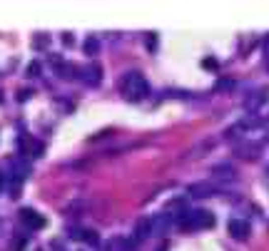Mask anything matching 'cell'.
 I'll list each match as a JSON object with an SVG mask.
<instances>
[{
    "mask_svg": "<svg viewBox=\"0 0 269 251\" xmlns=\"http://www.w3.org/2000/svg\"><path fill=\"white\" fill-rule=\"evenodd\" d=\"M120 92H122L125 100H130V102H140V100H145L147 92H149V82L145 80L142 72L132 70V72H127V75L120 80Z\"/></svg>",
    "mask_w": 269,
    "mask_h": 251,
    "instance_id": "1",
    "label": "cell"
},
{
    "mask_svg": "<svg viewBox=\"0 0 269 251\" xmlns=\"http://www.w3.org/2000/svg\"><path fill=\"white\" fill-rule=\"evenodd\" d=\"M179 222L187 226V229H209L214 226V217L209 212H205V209H192V212H187L184 209V214L179 217Z\"/></svg>",
    "mask_w": 269,
    "mask_h": 251,
    "instance_id": "2",
    "label": "cell"
},
{
    "mask_svg": "<svg viewBox=\"0 0 269 251\" xmlns=\"http://www.w3.org/2000/svg\"><path fill=\"white\" fill-rule=\"evenodd\" d=\"M50 62L55 65V75H58L60 80H72V77H75V65H72V62H65V60L58 57V55H53Z\"/></svg>",
    "mask_w": 269,
    "mask_h": 251,
    "instance_id": "3",
    "label": "cell"
},
{
    "mask_svg": "<svg viewBox=\"0 0 269 251\" xmlns=\"http://www.w3.org/2000/svg\"><path fill=\"white\" fill-rule=\"evenodd\" d=\"M20 219H23V224L30 226V229H43V226H45V219L37 214L35 209H23V212H20Z\"/></svg>",
    "mask_w": 269,
    "mask_h": 251,
    "instance_id": "4",
    "label": "cell"
},
{
    "mask_svg": "<svg viewBox=\"0 0 269 251\" xmlns=\"http://www.w3.org/2000/svg\"><path fill=\"white\" fill-rule=\"evenodd\" d=\"M100 80H102V67H100L97 62L83 70V82H85V85H90V87H97V85H100Z\"/></svg>",
    "mask_w": 269,
    "mask_h": 251,
    "instance_id": "5",
    "label": "cell"
},
{
    "mask_svg": "<svg viewBox=\"0 0 269 251\" xmlns=\"http://www.w3.org/2000/svg\"><path fill=\"white\" fill-rule=\"evenodd\" d=\"M229 234L237 241H244V239H249V224L242 222V219H232L229 222Z\"/></svg>",
    "mask_w": 269,
    "mask_h": 251,
    "instance_id": "6",
    "label": "cell"
},
{
    "mask_svg": "<svg viewBox=\"0 0 269 251\" xmlns=\"http://www.w3.org/2000/svg\"><path fill=\"white\" fill-rule=\"evenodd\" d=\"M70 236H72V239H80V241H85V244H90V246H97V244H100V236H97L92 229H85V231H83V229H75Z\"/></svg>",
    "mask_w": 269,
    "mask_h": 251,
    "instance_id": "7",
    "label": "cell"
},
{
    "mask_svg": "<svg viewBox=\"0 0 269 251\" xmlns=\"http://www.w3.org/2000/svg\"><path fill=\"white\" fill-rule=\"evenodd\" d=\"M214 177H217V179H224V182H235V179H237L235 169H232L229 164H219V167H214Z\"/></svg>",
    "mask_w": 269,
    "mask_h": 251,
    "instance_id": "8",
    "label": "cell"
},
{
    "mask_svg": "<svg viewBox=\"0 0 269 251\" xmlns=\"http://www.w3.org/2000/svg\"><path fill=\"white\" fill-rule=\"evenodd\" d=\"M267 100V90H254V95H249L247 97V110H259V105Z\"/></svg>",
    "mask_w": 269,
    "mask_h": 251,
    "instance_id": "9",
    "label": "cell"
},
{
    "mask_svg": "<svg viewBox=\"0 0 269 251\" xmlns=\"http://www.w3.org/2000/svg\"><path fill=\"white\" fill-rule=\"evenodd\" d=\"M152 234V222L149 219H140L135 226V239H147Z\"/></svg>",
    "mask_w": 269,
    "mask_h": 251,
    "instance_id": "10",
    "label": "cell"
},
{
    "mask_svg": "<svg viewBox=\"0 0 269 251\" xmlns=\"http://www.w3.org/2000/svg\"><path fill=\"white\" fill-rule=\"evenodd\" d=\"M83 50H85L88 55H97V53H100V40H97V37H85Z\"/></svg>",
    "mask_w": 269,
    "mask_h": 251,
    "instance_id": "11",
    "label": "cell"
},
{
    "mask_svg": "<svg viewBox=\"0 0 269 251\" xmlns=\"http://www.w3.org/2000/svg\"><path fill=\"white\" fill-rule=\"evenodd\" d=\"M48 45H50V35L37 32V35L32 37V48H35V50H43V48H48Z\"/></svg>",
    "mask_w": 269,
    "mask_h": 251,
    "instance_id": "12",
    "label": "cell"
},
{
    "mask_svg": "<svg viewBox=\"0 0 269 251\" xmlns=\"http://www.w3.org/2000/svg\"><path fill=\"white\" fill-rule=\"evenodd\" d=\"M40 70H43V65H40V62H37V60H32V62L28 65V70H25V75H28V77H37V75H40Z\"/></svg>",
    "mask_w": 269,
    "mask_h": 251,
    "instance_id": "13",
    "label": "cell"
},
{
    "mask_svg": "<svg viewBox=\"0 0 269 251\" xmlns=\"http://www.w3.org/2000/svg\"><path fill=\"white\" fill-rule=\"evenodd\" d=\"M209 194H212V189H209V187H202V184L192 187V196H209Z\"/></svg>",
    "mask_w": 269,
    "mask_h": 251,
    "instance_id": "14",
    "label": "cell"
},
{
    "mask_svg": "<svg viewBox=\"0 0 269 251\" xmlns=\"http://www.w3.org/2000/svg\"><path fill=\"white\" fill-rule=\"evenodd\" d=\"M147 50H149V53H157V35H155V32L147 35Z\"/></svg>",
    "mask_w": 269,
    "mask_h": 251,
    "instance_id": "15",
    "label": "cell"
},
{
    "mask_svg": "<svg viewBox=\"0 0 269 251\" xmlns=\"http://www.w3.org/2000/svg\"><path fill=\"white\" fill-rule=\"evenodd\" d=\"M25 246H28V236H18L13 244V251H25Z\"/></svg>",
    "mask_w": 269,
    "mask_h": 251,
    "instance_id": "16",
    "label": "cell"
},
{
    "mask_svg": "<svg viewBox=\"0 0 269 251\" xmlns=\"http://www.w3.org/2000/svg\"><path fill=\"white\" fill-rule=\"evenodd\" d=\"M232 87H235L232 80H219L217 85H214V90H232Z\"/></svg>",
    "mask_w": 269,
    "mask_h": 251,
    "instance_id": "17",
    "label": "cell"
},
{
    "mask_svg": "<svg viewBox=\"0 0 269 251\" xmlns=\"http://www.w3.org/2000/svg\"><path fill=\"white\" fill-rule=\"evenodd\" d=\"M43 149H45V147H43V142H35L30 152H32V157H40V154H43Z\"/></svg>",
    "mask_w": 269,
    "mask_h": 251,
    "instance_id": "18",
    "label": "cell"
},
{
    "mask_svg": "<svg viewBox=\"0 0 269 251\" xmlns=\"http://www.w3.org/2000/svg\"><path fill=\"white\" fill-rule=\"evenodd\" d=\"M32 97V90H20L18 92V102H25V100H30Z\"/></svg>",
    "mask_w": 269,
    "mask_h": 251,
    "instance_id": "19",
    "label": "cell"
},
{
    "mask_svg": "<svg viewBox=\"0 0 269 251\" xmlns=\"http://www.w3.org/2000/svg\"><path fill=\"white\" fill-rule=\"evenodd\" d=\"M72 43H75V37H72L70 32H65V35H62V45H67V48H70Z\"/></svg>",
    "mask_w": 269,
    "mask_h": 251,
    "instance_id": "20",
    "label": "cell"
},
{
    "mask_svg": "<svg viewBox=\"0 0 269 251\" xmlns=\"http://www.w3.org/2000/svg\"><path fill=\"white\" fill-rule=\"evenodd\" d=\"M202 65H205V67H209V70H217V60H212V57L202 60Z\"/></svg>",
    "mask_w": 269,
    "mask_h": 251,
    "instance_id": "21",
    "label": "cell"
}]
</instances>
